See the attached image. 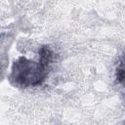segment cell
<instances>
[{
  "instance_id": "cell-1",
  "label": "cell",
  "mask_w": 125,
  "mask_h": 125,
  "mask_svg": "<svg viewBox=\"0 0 125 125\" xmlns=\"http://www.w3.org/2000/svg\"><path fill=\"white\" fill-rule=\"evenodd\" d=\"M54 53L50 46L43 45L39 50L38 61L20 57L12 65L9 80L18 88H29L41 85L50 72Z\"/></svg>"
},
{
  "instance_id": "cell-2",
  "label": "cell",
  "mask_w": 125,
  "mask_h": 125,
  "mask_svg": "<svg viewBox=\"0 0 125 125\" xmlns=\"http://www.w3.org/2000/svg\"><path fill=\"white\" fill-rule=\"evenodd\" d=\"M115 76H116V81L117 83L125 88V55L119 60L116 70H115Z\"/></svg>"
}]
</instances>
